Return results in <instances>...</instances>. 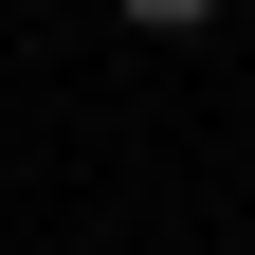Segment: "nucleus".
<instances>
[{
	"instance_id": "f257e3e1",
	"label": "nucleus",
	"mask_w": 255,
	"mask_h": 255,
	"mask_svg": "<svg viewBox=\"0 0 255 255\" xmlns=\"http://www.w3.org/2000/svg\"><path fill=\"white\" fill-rule=\"evenodd\" d=\"M201 18H219V0H128V37H201Z\"/></svg>"
}]
</instances>
